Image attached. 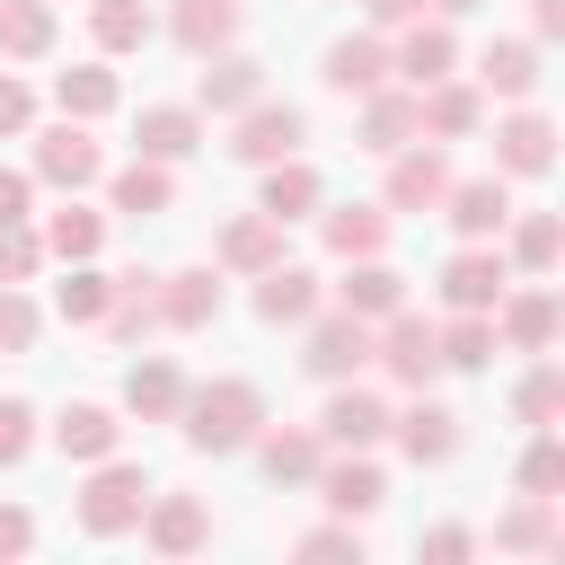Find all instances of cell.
<instances>
[{
  "label": "cell",
  "instance_id": "obj_1",
  "mask_svg": "<svg viewBox=\"0 0 565 565\" xmlns=\"http://www.w3.org/2000/svg\"><path fill=\"white\" fill-rule=\"evenodd\" d=\"M177 424H185L194 450L230 459V450H247V441L265 433V388H256V380H203V388H185Z\"/></svg>",
  "mask_w": 565,
  "mask_h": 565
},
{
  "label": "cell",
  "instance_id": "obj_2",
  "mask_svg": "<svg viewBox=\"0 0 565 565\" xmlns=\"http://www.w3.org/2000/svg\"><path fill=\"white\" fill-rule=\"evenodd\" d=\"M141 503H150V477H141V459H88V486H79V530L88 539H124L132 521H141Z\"/></svg>",
  "mask_w": 565,
  "mask_h": 565
},
{
  "label": "cell",
  "instance_id": "obj_3",
  "mask_svg": "<svg viewBox=\"0 0 565 565\" xmlns=\"http://www.w3.org/2000/svg\"><path fill=\"white\" fill-rule=\"evenodd\" d=\"M371 362H380L397 388H433V380H441V344H433V318H415V309H388V318L371 327Z\"/></svg>",
  "mask_w": 565,
  "mask_h": 565
},
{
  "label": "cell",
  "instance_id": "obj_4",
  "mask_svg": "<svg viewBox=\"0 0 565 565\" xmlns=\"http://www.w3.org/2000/svg\"><path fill=\"white\" fill-rule=\"evenodd\" d=\"M300 141H309V115H300V106L256 97V106H238V115H230V141H221V150H230V159H247V168H274V159H291Z\"/></svg>",
  "mask_w": 565,
  "mask_h": 565
},
{
  "label": "cell",
  "instance_id": "obj_5",
  "mask_svg": "<svg viewBox=\"0 0 565 565\" xmlns=\"http://www.w3.org/2000/svg\"><path fill=\"white\" fill-rule=\"evenodd\" d=\"M300 327H309V344H300V371H309V380H353V371L371 362V318H353V309H309Z\"/></svg>",
  "mask_w": 565,
  "mask_h": 565
},
{
  "label": "cell",
  "instance_id": "obj_6",
  "mask_svg": "<svg viewBox=\"0 0 565 565\" xmlns=\"http://www.w3.org/2000/svg\"><path fill=\"white\" fill-rule=\"evenodd\" d=\"M106 177V150H97V132L88 124H44L35 132V185H53V194H79V185H97Z\"/></svg>",
  "mask_w": 565,
  "mask_h": 565
},
{
  "label": "cell",
  "instance_id": "obj_7",
  "mask_svg": "<svg viewBox=\"0 0 565 565\" xmlns=\"http://www.w3.org/2000/svg\"><path fill=\"white\" fill-rule=\"evenodd\" d=\"M309 486H318V503H327L335 521H362V512H380V503H388V477H380V459H371V450H327Z\"/></svg>",
  "mask_w": 565,
  "mask_h": 565
},
{
  "label": "cell",
  "instance_id": "obj_8",
  "mask_svg": "<svg viewBox=\"0 0 565 565\" xmlns=\"http://www.w3.org/2000/svg\"><path fill=\"white\" fill-rule=\"evenodd\" d=\"M450 71H459V35H450V18H406V35L388 44V79L433 88V79H450Z\"/></svg>",
  "mask_w": 565,
  "mask_h": 565
},
{
  "label": "cell",
  "instance_id": "obj_9",
  "mask_svg": "<svg viewBox=\"0 0 565 565\" xmlns=\"http://www.w3.org/2000/svg\"><path fill=\"white\" fill-rule=\"evenodd\" d=\"M450 194V159L433 150V141H406V150H388V185H380V212H433Z\"/></svg>",
  "mask_w": 565,
  "mask_h": 565
},
{
  "label": "cell",
  "instance_id": "obj_10",
  "mask_svg": "<svg viewBox=\"0 0 565 565\" xmlns=\"http://www.w3.org/2000/svg\"><path fill=\"white\" fill-rule=\"evenodd\" d=\"M556 168V124L521 97L503 124H494V177H547Z\"/></svg>",
  "mask_w": 565,
  "mask_h": 565
},
{
  "label": "cell",
  "instance_id": "obj_11",
  "mask_svg": "<svg viewBox=\"0 0 565 565\" xmlns=\"http://www.w3.org/2000/svg\"><path fill=\"white\" fill-rule=\"evenodd\" d=\"M503 282H512V256H503L494 238H468V247L441 265V300H450V309H494Z\"/></svg>",
  "mask_w": 565,
  "mask_h": 565
},
{
  "label": "cell",
  "instance_id": "obj_12",
  "mask_svg": "<svg viewBox=\"0 0 565 565\" xmlns=\"http://www.w3.org/2000/svg\"><path fill=\"white\" fill-rule=\"evenodd\" d=\"M494 344H512V353H547L556 344V291L530 274L521 291L503 282V300H494Z\"/></svg>",
  "mask_w": 565,
  "mask_h": 565
},
{
  "label": "cell",
  "instance_id": "obj_13",
  "mask_svg": "<svg viewBox=\"0 0 565 565\" xmlns=\"http://www.w3.org/2000/svg\"><path fill=\"white\" fill-rule=\"evenodd\" d=\"M318 441H327V450H380V441H388V397L335 380V397H327V415H318Z\"/></svg>",
  "mask_w": 565,
  "mask_h": 565
},
{
  "label": "cell",
  "instance_id": "obj_14",
  "mask_svg": "<svg viewBox=\"0 0 565 565\" xmlns=\"http://www.w3.org/2000/svg\"><path fill=\"white\" fill-rule=\"evenodd\" d=\"M459 238H503V221H512V185L503 177H450V194L433 203Z\"/></svg>",
  "mask_w": 565,
  "mask_h": 565
},
{
  "label": "cell",
  "instance_id": "obj_15",
  "mask_svg": "<svg viewBox=\"0 0 565 565\" xmlns=\"http://www.w3.org/2000/svg\"><path fill=\"white\" fill-rule=\"evenodd\" d=\"M132 530H141L159 556H194V547H212V512H203L194 494H150Z\"/></svg>",
  "mask_w": 565,
  "mask_h": 565
},
{
  "label": "cell",
  "instance_id": "obj_16",
  "mask_svg": "<svg viewBox=\"0 0 565 565\" xmlns=\"http://www.w3.org/2000/svg\"><path fill=\"white\" fill-rule=\"evenodd\" d=\"M265 97V62L256 53H203V79H194V106H212V115H238V106H256Z\"/></svg>",
  "mask_w": 565,
  "mask_h": 565
},
{
  "label": "cell",
  "instance_id": "obj_17",
  "mask_svg": "<svg viewBox=\"0 0 565 565\" xmlns=\"http://www.w3.org/2000/svg\"><path fill=\"white\" fill-rule=\"evenodd\" d=\"M353 141H362L371 159H388V150H406V141H424V115H415V88H371V97H362V124H353Z\"/></svg>",
  "mask_w": 565,
  "mask_h": 565
},
{
  "label": "cell",
  "instance_id": "obj_18",
  "mask_svg": "<svg viewBox=\"0 0 565 565\" xmlns=\"http://www.w3.org/2000/svg\"><path fill=\"white\" fill-rule=\"evenodd\" d=\"M212 318H221V274H212V265L159 274V327H177V335H203Z\"/></svg>",
  "mask_w": 565,
  "mask_h": 565
},
{
  "label": "cell",
  "instance_id": "obj_19",
  "mask_svg": "<svg viewBox=\"0 0 565 565\" xmlns=\"http://www.w3.org/2000/svg\"><path fill=\"white\" fill-rule=\"evenodd\" d=\"M335 309H353V318H388V309H406V274L388 265V256H344V282H335Z\"/></svg>",
  "mask_w": 565,
  "mask_h": 565
},
{
  "label": "cell",
  "instance_id": "obj_20",
  "mask_svg": "<svg viewBox=\"0 0 565 565\" xmlns=\"http://www.w3.org/2000/svg\"><path fill=\"white\" fill-rule=\"evenodd\" d=\"M177 406H185V371H177L168 353H141V362L124 371V415H132V424H177Z\"/></svg>",
  "mask_w": 565,
  "mask_h": 565
},
{
  "label": "cell",
  "instance_id": "obj_21",
  "mask_svg": "<svg viewBox=\"0 0 565 565\" xmlns=\"http://www.w3.org/2000/svg\"><path fill=\"white\" fill-rule=\"evenodd\" d=\"M388 433H397V450H406L415 468H441V459H459V415H450L441 397H415L406 415H388Z\"/></svg>",
  "mask_w": 565,
  "mask_h": 565
},
{
  "label": "cell",
  "instance_id": "obj_22",
  "mask_svg": "<svg viewBox=\"0 0 565 565\" xmlns=\"http://www.w3.org/2000/svg\"><path fill=\"white\" fill-rule=\"evenodd\" d=\"M194 150H203V115H194V106H141V115H132V159H168V168H177V159H194Z\"/></svg>",
  "mask_w": 565,
  "mask_h": 565
},
{
  "label": "cell",
  "instance_id": "obj_23",
  "mask_svg": "<svg viewBox=\"0 0 565 565\" xmlns=\"http://www.w3.org/2000/svg\"><path fill=\"white\" fill-rule=\"evenodd\" d=\"M318 203H327V185H318V168H309L300 150H291V159H274V168H265V185H256V212H265V221H282V230H291V221H309Z\"/></svg>",
  "mask_w": 565,
  "mask_h": 565
},
{
  "label": "cell",
  "instance_id": "obj_24",
  "mask_svg": "<svg viewBox=\"0 0 565 565\" xmlns=\"http://www.w3.org/2000/svg\"><path fill=\"white\" fill-rule=\"evenodd\" d=\"M318 79H327L335 97H371V88H388V44H380V35H335Z\"/></svg>",
  "mask_w": 565,
  "mask_h": 565
},
{
  "label": "cell",
  "instance_id": "obj_25",
  "mask_svg": "<svg viewBox=\"0 0 565 565\" xmlns=\"http://www.w3.org/2000/svg\"><path fill=\"white\" fill-rule=\"evenodd\" d=\"M309 221H318L327 256H380V247H388V212H380V203H318Z\"/></svg>",
  "mask_w": 565,
  "mask_h": 565
},
{
  "label": "cell",
  "instance_id": "obj_26",
  "mask_svg": "<svg viewBox=\"0 0 565 565\" xmlns=\"http://www.w3.org/2000/svg\"><path fill=\"white\" fill-rule=\"evenodd\" d=\"M318 300H327V291H318V274H309V265H291V256L256 274V318H265V327H300Z\"/></svg>",
  "mask_w": 565,
  "mask_h": 565
},
{
  "label": "cell",
  "instance_id": "obj_27",
  "mask_svg": "<svg viewBox=\"0 0 565 565\" xmlns=\"http://www.w3.org/2000/svg\"><path fill=\"white\" fill-rule=\"evenodd\" d=\"M115 441H124V424H115V406H97V397H71V406L53 415V450H62V459H79V468H88V459H106Z\"/></svg>",
  "mask_w": 565,
  "mask_h": 565
},
{
  "label": "cell",
  "instance_id": "obj_28",
  "mask_svg": "<svg viewBox=\"0 0 565 565\" xmlns=\"http://www.w3.org/2000/svg\"><path fill=\"white\" fill-rule=\"evenodd\" d=\"M238 18H247L238 0H177V9H168V35L203 62V53H230V44H238Z\"/></svg>",
  "mask_w": 565,
  "mask_h": 565
},
{
  "label": "cell",
  "instance_id": "obj_29",
  "mask_svg": "<svg viewBox=\"0 0 565 565\" xmlns=\"http://www.w3.org/2000/svg\"><path fill=\"white\" fill-rule=\"evenodd\" d=\"M477 88H486V97H512V106L539 97V44H530V35L486 44V53H477Z\"/></svg>",
  "mask_w": 565,
  "mask_h": 565
},
{
  "label": "cell",
  "instance_id": "obj_30",
  "mask_svg": "<svg viewBox=\"0 0 565 565\" xmlns=\"http://www.w3.org/2000/svg\"><path fill=\"white\" fill-rule=\"evenodd\" d=\"M53 106H62L71 124H97V115L124 106V79H115L106 62H71V71H53Z\"/></svg>",
  "mask_w": 565,
  "mask_h": 565
},
{
  "label": "cell",
  "instance_id": "obj_31",
  "mask_svg": "<svg viewBox=\"0 0 565 565\" xmlns=\"http://www.w3.org/2000/svg\"><path fill=\"white\" fill-rule=\"evenodd\" d=\"M106 203H115L124 221H159V212L177 203V177H168V159H132V168H115V177H106Z\"/></svg>",
  "mask_w": 565,
  "mask_h": 565
},
{
  "label": "cell",
  "instance_id": "obj_32",
  "mask_svg": "<svg viewBox=\"0 0 565 565\" xmlns=\"http://www.w3.org/2000/svg\"><path fill=\"white\" fill-rule=\"evenodd\" d=\"M415 115H424L433 141H468L477 115H486V97H477L468 79H433V88H415Z\"/></svg>",
  "mask_w": 565,
  "mask_h": 565
},
{
  "label": "cell",
  "instance_id": "obj_33",
  "mask_svg": "<svg viewBox=\"0 0 565 565\" xmlns=\"http://www.w3.org/2000/svg\"><path fill=\"white\" fill-rule=\"evenodd\" d=\"M256 459H265L274 486H309L318 459H327V441H318V424H282V433H256Z\"/></svg>",
  "mask_w": 565,
  "mask_h": 565
},
{
  "label": "cell",
  "instance_id": "obj_34",
  "mask_svg": "<svg viewBox=\"0 0 565 565\" xmlns=\"http://www.w3.org/2000/svg\"><path fill=\"white\" fill-rule=\"evenodd\" d=\"M230 274H265V265H282V221H265V212H238L230 230H221V247H212Z\"/></svg>",
  "mask_w": 565,
  "mask_h": 565
},
{
  "label": "cell",
  "instance_id": "obj_35",
  "mask_svg": "<svg viewBox=\"0 0 565 565\" xmlns=\"http://www.w3.org/2000/svg\"><path fill=\"white\" fill-rule=\"evenodd\" d=\"M106 300H115V274H97V256H79V265L53 282V318H62V327H97Z\"/></svg>",
  "mask_w": 565,
  "mask_h": 565
},
{
  "label": "cell",
  "instance_id": "obj_36",
  "mask_svg": "<svg viewBox=\"0 0 565 565\" xmlns=\"http://www.w3.org/2000/svg\"><path fill=\"white\" fill-rule=\"evenodd\" d=\"M441 371H486L494 362V309H450V327H433Z\"/></svg>",
  "mask_w": 565,
  "mask_h": 565
},
{
  "label": "cell",
  "instance_id": "obj_37",
  "mask_svg": "<svg viewBox=\"0 0 565 565\" xmlns=\"http://www.w3.org/2000/svg\"><path fill=\"white\" fill-rule=\"evenodd\" d=\"M53 53V0H0V62H44Z\"/></svg>",
  "mask_w": 565,
  "mask_h": 565
},
{
  "label": "cell",
  "instance_id": "obj_38",
  "mask_svg": "<svg viewBox=\"0 0 565 565\" xmlns=\"http://www.w3.org/2000/svg\"><path fill=\"white\" fill-rule=\"evenodd\" d=\"M35 238H44V256L79 265V256H97V247H106V212H88V203L71 194V203H62V212H53V221H44Z\"/></svg>",
  "mask_w": 565,
  "mask_h": 565
},
{
  "label": "cell",
  "instance_id": "obj_39",
  "mask_svg": "<svg viewBox=\"0 0 565 565\" xmlns=\"http://www.w3.org/2000/svg\"><path fill=\"white\" fill-rule=\"evenodd\" d=\"M88 35H97V53H141L159 35V18L141 0H88Z\"/></svg>",
  "mask_w": 565,
  "mask_h": 565
},
{
  "label": "cell",
  "instance_id": "obj_40",
  "mask_svg": "<svg viewBox=\"0 0 565 565\" xmlns=\"http://www.w3.org/2000/svg\"><path fill=\"white\" fill-rule=\"evenodd\" d=\"M503 230H512V265H521V274H547V265L565 256V221H556V212H521V221H503Z\"/></svg>",
  "mask_w": 565,
  "mask_h": 565
},
{
  "label": "cell",
  "instance_id": "obj_41",
  "mask_svg": "<svg viewBox=\"0 0 565 565\" xmlns=\"http://www.w3.org/2000/svg\"><path fill=\"white\" fill-rule=\"evenodd\" d=\"M494 547H512V556H530V547H556V503H547V494H521V503L494 521Z\"/></svg>",
  "mask_w": 565,
  "mask_h": 565
},
{
  "label": "cell",
  "instance_id": "obj_42",
  "mask_svg": "<svg viewBox=\"0 0 565 565\" xmlns=\"http://www.w3.org/2000/svg\"><path fill=\"white\" fill-rule=\"evenodd\" d=\"M512 415H521L530 433H539V424H556V415H565V371H556V362H530V371H521V388H512Z\"/></svg>",
  "mask_w": 565,
  "mask_h": 565
},
{
  "label": "cell",
  "instance_id": "obj_43",
  "mask_svg": "<svg viewBox=\"0 0 565 565\" xmlns=\"http://www.w3.org/2000/svg\"><path fill=\"white\" fill-rule=\"evenodd\" d=\"M44 335V309L26 300V282H0V353H35Z\"/></svg>",
  "mask_w": 565,
  "mask_h": 565
},
{
  "label": "cell",
  "instance_id": "obj_44",
  "mask_svg": "<svg viewBox=\"0 0 565 565\" xmlns=\"http://www.w3.org/2000/svg\"><path fill=\"white\" fill-rule=\"evenodd\" d=\"M556 486H565V441L539 424V441L521 450V494H547V503H556Z\"/></svg>",
  "mask_w": 565,
  "mask_h": 565
},
{
  "label": "cell",
  "instance_id": "obj_45",
  "mask_svg": "<svg viewBox=\"0 0 565 565\" xmlns=\"http://www.w3.org/2000/svg\"><path fill=\"white\" fill-rule=\"evenodd\" d=\"M291 556H309V565H362V530H353V521L300 530V539H291Z\"/></svg>",
  "mask_w": 565,
  "mask_h": 565
},
{
  "label": "cell",
  "instance_id": "obj_46",
  "mask_svg": "<svg viewBox=\"0 0 565 565\" xmlns=\"http://www.w3.org/2000/svg\"><path fill=\"white\" fill-rule=\"evenodd\" d=\"M35 274H44V238L26 221H9L0 230V282H35Z\"/></svg>",
  "mask_w": 565,
  "mask_h": 565
},
{
  "label": "cell",
  "instance_id": "obj_47",
  "mask_svg": "<svg viewBox=\"0 0 565 565\" xmlns=\"http://www.w3.org/2000/svg\"><path fill=\"white\" fill-rule=\"evenodd\" d=\"M35 450V406L26 397H0V468H18Z\"/></svg>",
  "mask_w": 565,
  "mask_h": 565
},
{
  "label": "cell",
  "instance_id": "obj_48",
  "mask_svg": "<svg viewBox=\"0 0 565 565\" xmlns=\"http://www.w3.org/2000/svg\"><path fill=\"white\" fill-rule=\"evenodd\" d=\"M415 556H424V565H459V556H477V530L441 521V530H424V539H415Z\"/></svg>",
  "mask_w": 565,
  "mask_h": 565
},
{
  "label": "cell",
  "instance_id": "obj_49",
  "mask_svg": "<svg viewBox=\"0 0 565 565\" xmlns=\"http://www.w3.org/2000/svg\"><path fill=\"white\" fill-rule=\"evenodd\" d=\"M26 124H35V88H26L18 71H0V141H18Z\"/></svg>",
  "mask_w": 565,
  "mask_h": 565
},
{
  "label": "cell",
  "instance_id": "obj_50",
  "mask_svg": "<svg viewBox=\"0 0 565 565\" xmlns=\"http://www.w3.org/2000/svg\"><path fill=\"white\" fill-rule=\"evenodd\" d=\"M26 203H35V177H26V168H0V230L26 221Z\"/></svg>",
  "mask_w": 565,
  "mask_h": 565
},
{
  "label": "cell",
  "instance_id": "obj_51",
  "mask_svg": "<svg viewBox=\"0 0 565 565\" xmlns=\"http://www.w3.org/2000/svg\"><path fill=\"white\" fill-rule=\"evenodd\" d=\"M26 547H35V512L0 503V556H26Z\"/></svg>",
  "mask_w": 565,
  "mask_h": 565
},
{
  "label": "cell",
  "instance_id": "obj_52",
  "mask_svg": "<svg viewBox=\"0 0 565 565\" xmlns=\"http://www.w3.org/2000/svg\"><path fill=\"white\" fill-rule=\"evenodd\" d=\"M565 35V0H530V44H556Z\"/></svg>",
  "mask_w": 565,
  "mask_h": 565
},
{
  "label": "cell",
  "instance_id": "obj_53",
  "mask_svg": "<svg viewBox=\"0 0 565 565\" xmlns=\"http://www.w3.org/2000/svg\"><path fill=\"white\" fill-rule=\"evenodd\" d=\"M371 9V26H406V18H424V0H362Z\"/></svg>",
  "mask_w": 565,
  "mask_h": 565
},
{
  "label": "cell",
  "instance_id": "obj_54",
  "mask_svg": "<svg viewBox=\"0 0 565 565\" xmlns=\"http://www.w3.org/2000/svg\"><path fill=\"white\" fill-rule=\"evenodd\" d=\"M468 9H486V0H433V18H468Z\"/></svg>",
  "mask_w": 565,
  "mask_h": 565
}]
</instances>
